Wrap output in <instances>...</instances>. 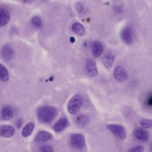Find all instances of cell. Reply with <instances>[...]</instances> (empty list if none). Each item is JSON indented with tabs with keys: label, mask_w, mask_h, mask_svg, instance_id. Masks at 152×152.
I'll list each match as a JSON object with an SVG mask.
<instances>
[{
	"label": "cell",
	"mask_w": 152,
	"mask_h": 152,
	"mask_svg": "<svg viewBox=\"0 0 152 152\" xmlns=\"http://www.w3.org/2000/svg\"><path fill=\"white\" fill-rule=\"evenodd\" d=\"M140 124L144 128H150L152 127V120L148 119H143L140 121Z\"/></svg>",
	"instance_id": "22"
},
{
	"label": "cell",
	"mask_w": 152,
	"mask_h": 152,
	"mask_svg": "<svg viewBox=\"0 0 152 152\" xmlns=\"http://www.w3.org/2000/svg\"><path fill=\"white\" fill-rule=\"evenodd\" d=\"M85 70L86 75L88 77H93L97 75L98 70L96 62L94 60L89 58L87 59L86 62Z\"/></svg>",
	"instance_id": "5"
},
{
	"label": "cell",
	"mask_w": 152,
	"mask_h": 152,
	"mask_svg": "<svg viewBox=\"0 0 152 152\" xmlns=\"http://www.w3.org/2000/svg\"><path fill=\"white\" fill-rule=\"evenodd\" d=\"M113 75L115 79L118 82H124L127 79V73L122 67H117L114 69Z\"/></svg>",
	"instance_id": "6"
},
{
	"label": "cell",
	"mask_w": 152,
	"mask_h": 152,
	"mask_svg": "<svg viewBox=\"0 0 152 152\" xmlns=\"http://www.w3.org/2000/svg\"><path fill=\"white\" fill-rule=\"evenodd\" d=\"M32 24L37 28H40L42 26V22L41 18L39 16H34L31 19Z\"/></svg>",
	"instance_id": "21"
},
{
	"label": "cell",
	"mask_w": 152,
	"mask_h": 152,
	"mask_svg": "<svg viewBox=\"0 0 152 152\" xmlns=\"http://www.w3.org/2000/svg\"><path fill=\"white\" fill-rule=\"evenodd\" d=\"M34 124L33 122H29L27 124L22 130L21 134L24 137H28L33 133L34 129Z\"/></svg>",
	"instance_id": "16"
},
{
	"label": "cell",
	"mask_w": 152,
	"mask_h": 152,
	"mask_svg": "<svg viewBox=\"0 0 152 152\" xmlns=\"http://www.w3.org/2000/svg\"><path fill=\"white\" fill-rule=\"evenodd\" d=\"M22 121L21 119H19L16 122V126H17V128L18 129L20 128L22 126Z\"/></svg>",
	"instance_id": "26"
},
{
	"label": "cell",
	"mask_w": 152,
	"mask_h": 152,
	"mask_svg": "<svg viewBox=\"0 0 152 152\" xmlns=\"http://www.w3.org/2000/svg\"><path fill=\"white\" fill-rule=\"evenodd\" d=\"M134 134L139 140L145 141L149 138L150 133L147 130L141 127H137L134 129Z\"/></svg>",
	"instance_id": "10"
},
{
	"label": "cell",
	"mask_w": 152,
	"mask_h": 152,
	"mask_svg": "<svg viewBox=\"0 0 152 152\" xmlns=\"http://www.w3.org/2000/svg\"><path fill=\"white\" fill-rule=\"evenodd\" d=\"M70 41H71L72 42H75V38H74V37H71L70 38Z\"/></svg>",
	"instance_id": "27"
},
{
	"label": "cell",
	"mask_w": 152,
	"mask_h": 152,
	"mask_svg": "<svg viewBox=\"0 0 152 152\" xmlns=\"http://www.w3.org/2000/svg\"><path fill=\"white\" fill-rule=\"evenodd\" d=\"M10 18L9 11L4 8H0V27L5 26L8 24Z\"/></svg>",
	"instance_id": "14"
},
{
	"label": "cell",
	"mask_w": 152,
	"mask_h": 152,
	"mask_svg": "<svg viewBox=\"0 0 152 152\" xmlns=\"http://www.w3.org/2000/svg\"><path fill=\"white\" fill-rule=\"evenodd\" d=\"M75 121L77 126L83 127L87 125L89 121V118L86 115L80 114L76 117Z\"/></svg>",
	"instance_id": "18"
},
{
	"label": "cell",
	"mask_w": 152,
	"mask_h": 152,
	"mask_svg": "<svg viewBox=\"0 0 152 152\" xmlns=\"http://www.w3.org/2000/svg\"><path fill=\"white\" fill-rule=\"evenodd\" d=\"M72 29L74 33L79 36H82L85 32L84 27L79 23H75L72 26Z\"/></svg>",
	"instance_id": "20"
},
{
	"label": "cell",
	"mask_w": 152,
	"mask_h": 152,
	"mask_svg": "<svg viewBox=\"0 0 152 152\" xmlns=\"http://www.w3.org/2000/svg\"><path fill=\"white\" fill-rule=\"evenodd\" d=\"M83 104V99L79 94H76L71 98L68 105V110L72 115L78 113Z\"/></svg>",
	"instance_id": "2"
},
{
	"label": "cell",
	"mask_w": 152,
	"mask_h": 152,
	"mask_svg": "<svg viewBox=\"0 0 152 152\" xmlns=\"http://www.w3.org/2000/svg\"><path fill=\"white\" fill-rule=\"evenodd\" d=\"M144 148L143 146L139 145L129 149L127 152H143L144 151Z\"/></svg>",
	"instance_id": "24"
},
{
	"label": "cell",
	"mask_w": 152,
	"mask_h": 152,
	"mask_svg": "<svg viewBox=\"0 0 152 152\" xmlns=\"http://www.w3.org/2000/svg\"><path fill=\"white\" fill-rule=\"evenodd\" d=\"M115 60V55L111 52L108 51L105 53L102 59L104 66L107 69L112 67Z\"/></svg>",
	"instance_id": "7"
},
{
	"label": "cell",
	"mask_w": 152,
	"mask_h": 152,
	"mask_svg": "<svg viewBox=\"0 0 152 152\" xmlns=\"http://www.w3.org/2000/svg\"><path fill=\"white\" fill-rule=\"evenodd\" d=\"M15 134L14 128L10 125H3L0 126V136L3 137H10Z\"/></svg>",
	"instance_id": "8"
},
{
	"label": "cell",
	"mask_w": 152,
	"mask_h": 152,
	"mask_svg": "<svg viewBox=\"0 0 152 152\" xmlns=\"http://www.w3.org/2000/svg\"><path fill=\"white\" fill-rule=\"evenodd\" d=\"M40 152H53V150L51 146L49 145L42 146L40 148Z\"/></svg>",
	"instance_id": "23"
},
{
	"label": "cell",
	"mask_w": 152,
	"mask_h": 152,
	"mask_svg": "<svg viewBox=\"0 0 152 152\" xmlns=\"http://www.w3.org/2000/svg\"><path fill=\"white\" fill-rule=\"evenodd\" d=\"M68 124L67 119L65 118L60 119L57 123L53 126V129L54 131L57 133L61 132L65 129Z\"/></svg>",
	"instance_id": "15"
},
{
	"label": "cell",
	"mask_w": 152,
	"mask_h": 152,
	"mask_svg": "<svg viewBox=\"0 0 152 152\" xmlns=\"http://www.w3.org/2000/svg\"><path fill=\"white\" fill-rule=\"evenodd\" d=\"M121 38L124 43L127 45H130L133 42L132 30L129 27L126 28L121 33Z\"/></svg>",
	"instance_id": "13"
},
{
	"label": "cell",
	"mask_w": 152,
	"mask_h": 152,
	"mask_svg": "<svg viewBox=\"0 0 152 152\" xmlns=\"http://www.w3.org/2000/svg\"><path fill=\"white\" fill-rule=\"evenodd\" d=\"M70 143L75 149L81 150L85 145V137L81 134H73L70 137Z\"/></svg>",
	"instance_id": "3"
},
{
	"label": "cell",
	"mask_w": 152,
	"mask_h": 152,
	"mask_svg": "<svg viewBox=\"0 0 152 152\" xmlns=\"http://www.w3.org/2000/svg\"><path fill=\"white\" fill-rule=\"evenodd\" d=\"M151 152H152V146H151Z\"/></svg>",
	"instance_id": "28"
},
{
	"label": "cell",
	"mask_w": 152,
	"mask_h": 152,
	"mask_svg": "<svg viewBox=\"0 0 152 152\" xmlns=\"http://www.w3.org/2000/svg\"><path fill=\"white\" fill-rule=\"evenodd\" d=\"M13 112L9 106H5L3 108L1 112V117L4 120H9L12 118Z\"/></svg>",
	"instance_id": "17"
},
{
	"label": "cell",
	"mask_w": 152,
	"mask_h": 152,
	"mask_svg": "<svg viewBox=\"0 0 152 152\" xmlns=\"http://www.w3.org/2000/svg\"><path fill=\"white\" fill-rule=\"evenodd\" d=\"M91 50L93 55L95 58H99L103 52V46L100 42L94 41L91 45Z\"/></svg>",
	"instance_id": "12"
},
{
	"label": "cell",
	"mask_w": 152,
	"mask_h": 152,
	"mask_svg": "<svg viewBox=\"0 0 152 152\" xmlns=\"http://www.w3.org/2000/svg\"><path fill=\"white\" fill-rule=\"evenodd\" d=\"M58 114L57 109L53 106H43L37 110V118L40 122L44 124L50 123Z\"/></svg>",
	"instance_id": "1"
},
{
	"label": "cell",
	"mask_w": 152,
	"mask_h": 152,
	"mask_svg": "<svg viewBox=\"0 0 152 152\" xmlns=\"http://www.w3.org/2000/svg\"><path fill=\"white\" fill-rule=\"evenodd\" d=\"M107 128L112 133L121 139H124L126 137V132L124 127L117 124H110Z\"/></svg>",
	"instance_id": "4"
},
{
	"label": "cell",
	"mask_w": 152,
	"mask_h": 152,
	"mask_svg": "<svg viewBox=\"0 0 152 152\" xmlns=\"http://www.w3.org/2000/svg\"><path fill=\"white\" fill-rule=\"evenodd\" d=\"M76 8L77 11L79 13H81L83 11L84 7H83V4L81 2L77 3L76 5Z\"/></svg>",
	"instance_id": "25"
},
{
	"label": "cell",
	"mask_w": 152,
	"mask_h": 152,
	"mask_svg": "<svg viewBox=\"0 0 152 152\" xmlns=\"http://www.w3.org/2000/svg\"><path fill=\"white\" fill-rule=\"evenodd\" d=\"M1 54L2 58L4 60L9 61L11 60L13 56V50L10 45H6L2 48Z\"/></svg>",
	"instance_id": "11"
},
{
	"label": "cell",
	"mask_w": 152,
	"mask_h": 152,
	"mask_svg": "<svg viewBox=\"0 0 152 152\" xmlns=\"http://www.w3.org/2000/svg\"><path fill=\"white\" fill-rule=\"evenodd\" d=\"M9 80V72L2 64H0V80L6 82Z\"/></svg>",
	"instance_id": "19"
},
{
	"label": "cell",
	"mask_w": 152,
	"mask_h": 152,
	"mask_svg": "<svg viewBox=\"0 0 152 152\" xmlns=\"http://www.w3.org/2000/svg\"><path fill=\"white\" fill-rule=\"evenodd\" d=\"M52 135L46 131H41L37 133L35 137L34 141L37 143H42L51 140Z\"/></svg>",
	"instance_id": "9"
}]
</instances>
